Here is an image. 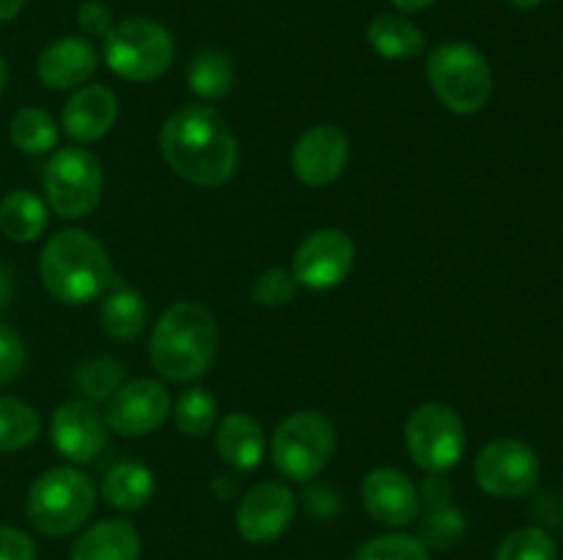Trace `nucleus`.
<instances>
[{"instance_id":"1","label":"nucleus","mask_w":563,"mask_h":560,"mask_svg":"<svg viewBox=\"0 0 563 560\" xmlns=\"http://www.w3.org/2000/svg\"><path fill=\"white\" fill-rule=\"evenodd\" d=\"M159 152L176 176L196 187H220L236 173L240 143L209 104H185L165 119Z\"/></svg>"},{"instance_id":"2","label":"nucleus","mask_w":563,"mask_h":560,"mask_svg":"<svg viewBox=\"0 0 563 560\" xmlns=\"http://www.w3.org/2000/svg\"><path fill=\"white\" fill-rule=\"evenodd\" d=\"M218 355V322L201 302L181 300L163 311L152 329L148 360L170 382H196Z\"/></svg>"},{"instance_id":"3","label":"nucleus","mask_w":563,"mask_h":560,"mask_svg":"<svg viewBox=\"0 0 563 560\" xmlns=\"http://www.w3.org/2000/svg\"><path fill=\"white\" fill-rule=\"evenodd\" d=\"M38 275L53 300L86 305L110 289L113 264L97 236L80 228H64L44 245Z\"/></svg>"},{"instance_id":"4","label":"nucleus","mask_w":563,"mask_h":560,"mask_svg":"<svg viewBox=\"0 0 563 560\" xmlns=\"http://www.w3.org/2000/svg\"><path fill=\"white\" fill-rule=\"evenodd\" d=\"M427 82L445 110L482 113L493 97V69L482 49L467 42H445L429 53Z\"/></svg>"},{"instance_id":"5","label":"nucleus","mask_w":563,"mask_h":560,"mask_svg":"<svg viewBox=\"0 0 563 560\" xmlns=\"http://www.w3.org/2000/svg\"><path fill=\"white\" fill-rule=\"evenodd\" d=\"M97 508V486L77 467H53L33 481L25 514L42 536L64 538L80 530Z\"/></svg>"},{"instance_id":"6","label":"nucleus","mask_w":563,"mask_h":560,"mask_svg":"<svg viewBox=\"0 0 563 560\" xmlns=\"http://www.w3.org/2000/svg\"><path fill=\"white\" fill-rule=\"evenodd\" d=\"M174 36L148 16L115 22L104 36V64L126 82H154L174 64Z\"/></svg>"},{"instance_id":"7","label":"nucleus","mask_w":563,"mask_h":560,"mask_svg":"<svg viewBox=\"0 0 563 560\" xmlns=\"http://www.w3.org/2000/svg\"><path fill=\"white\" fill-rule=\"evenodd\" d=\"M275 470L289 481H311L324 467L330 464L335 453V428L322 412L302 410L280 421L275 428L273 445Z\"/></svg>"},{"instance_id":"8","label":"nucleus","mask_w":563,"mask_h":560,"mask_svg":"<svg viewBox=\"0 0 563 560\" xmlns=\"http://www.w3.org/2000/svg\"><path fill=\"white\" fill-rule=\"evenodd\" d=\"M42 184L55 214L64 220H82L102 201L104 173L88 148L66 146L47 159Z\"/></svg>"},{"instance_id":"9","label":"nucleus","mask_w":563,"mask_h":560,"mask_svg":"<svg viewBox=\"0 0 563 560\" xmlns=\"http://www.w3.org/2000/svg\"><path fill=\"white\" fill-rule=\"evenodd\" d=\"M465 423L460 412L440 401L421 404L405 426L407 453L421 470L440 475L460 464L465 453Z\"/></svg>"},{"instance_id":"10","label":"nucleus","mask_w":563,"mask_h":560,"mask_svg":"<svg viewBox=\"0 0 563 560\" xmlns=\"http://www.w3.org/2000/svg\"><path fill=\"white\" fill-rule=\"evenodd\" d=\"M476 483L493 497L515 500L526 497L528 492H533L539 483V464L537 450L531 448L522 439L500 437L493 443L484 445L476 456Z\"/></svg>"},{"instance_id":"11","label":"nucleus","mask_w":563,"mask_h":560,"mask_svg":"<svg viewBox=\"0 0 563 560\" xmlns=\"http://www.w3.org/2000/svg\"><path fill=\"white\" fill-rule=\"evenodd\" d=\"M355 267V242L341 228H319L297 247L291 275L300 285L313 291L335 289L350 278Z\"/></svg>"},{"instance_id":"12","label":"nucleus","mask_w":563,"mask_h":560,"mask_svg":"<svg viewBox=\"0 0 563 560\" xmlns=\"http://www.w3.org/2000/svg\"><path fill=\"white\" fill-rule=\"evenodd\" d=\"M170 417V393L157 379H132L110 399L104 421L121 437H143Z\"/></svg>"},{"instance_id":"13","label":"nucleus","mask_w":563,"mask_h":560,"mask_svg":"<svg viewBox=\"0 0 563 560\" xmlns=\"http://www.w3.org/2000/svg\"><path fill=\"white\" fill-rule=\"evenodd\" d=\"M49 437L64 459L71 464H88L108 448V421L91 401H66L53 412Z\"/></svg>"},{"instance_id":"14","label":"nucleus","mask_w":563,"mask_h":560,"mask_svg":"<svg viewBox=\"0 0 563 560\" xmlns=\"http://www.w3.org/2000/svg\"><path fill=\"white\" fill-rule=\"evenodd\" d=\"M297 514V497L286 483L264 481L242 497L236 530L251 544H269L284 536Z\"/></svg>"},{"instance_id":"15","label":"nucleus","mask_w":563,"mask_h":560,"mask_svg":"<svg viewBox=\"0 0 563 560\" xmlns=\"http://www.w3.org/2000/svg\"><path fill=\"white\" fill-rule=\"evenodd\" d=\"M350 163V137L335 124H317L297 137L291 170L308 187L333 184Z\"/></svg>"},{"instance_id":"16","label":"nucleus","mask_w":563,"mask_h":560,"mask_svg":"<svg viewBox=\"0 0 563 560\" xmlns=\"http://www.w3.org/2000/svg\"><path fill=\"white\" fill-rule=\"evenodd\" d=\"M363 508L385 527H407L418 519L421 494L412 478L396 467H379L363 478Z\"/></svg>"},{"instance_id":"17","label":"nucleus","mask_w":563,"mask_h":560,"mask_svg":"<svg viewBox=\"0 0 563 560\" xmlns=\"http://www.w3.org/2000/svg\"><path fill=\"white\" fill-rule=\"evenodd\" d=\"M99 66V53L88 38L64 36L42 49L36 60V75L53 91L82 88Z\"/></svg>"},{"instance_id":"18","label":"nucleus","mask_w":563,"mask_h":560,"mask_svg":"<svg viewBox=\"0 0 563 560\" xmlns=\"http://www.w3.org/2000/svg\"><path fill=\"white\" fill-rule=\"evenodd\" d=\"M119 119V99L108 86H82L64 104L60 126L77 143L102 141Z\"/></svg>"},{"instance_id":"19","label":"nucleus","mask_w":563,"mask_h":560,"mask_svg":"<svg viewBox=\"0 0 563 560\" xmlns=\"http://www.w3.org/2000/svg\"><path fill=\"white\" fill-rule=\"evenodd\" d=\"M141 536L126 519H104L91 525L71 544L69 560H137Z\"/></svg>"},{"instance_id":"20","label":"nucleus","mask_w":563,"mask_h":560,"mask_svg":"<svg viewBox=\"0 0 563 560\" xmlns=\"http://www.w3.org/2000/svg\"><path fill=\"white\" fill-rule=\"evenodd\" d=\"M214 448L229 467L240 472L256 470L264 461V428L245 412L223 417L214 432Z\"/></svg>"},{"instance_id":"21","label":"nucleus","mask_w":563,"mask_h":560,"mask_svg":"<svg viewBox=\"0 0 563 560\" xmlns=\"http://www.w3.org/2000/svg\"><path fill=\"white\" fill-rule=\"evenodd\" d=\"M146 318L148 311L143 296L132 285L115 283L113 278L110 289L104 291L102 307H99L102 333L113 340H135L146 329Z\"/></svg>"},{"instance_id":"22","label":"nucleus","mask_w":563,"mask_h":560,"mask_svg":"<svg viewBox=\"0 0 563 560\" xmlns=\"http://www.w3.org/2000/svg\"><path fill=\"white\" fill-rule=\"evenodd\" d=\"M366 38L374 53L388 60H410L423 53L427 36L412 20L401 14H379L368 22Z\"/></svg>"},{"instance_id":"23","label":"nucleus","mask_w":563,"mask_h":560,"mask_svg":"<svg viewBox=\"0 0 563 560\" xmlns=\"http://www.w3.org/2000/svg\"><path fill=\"white\" fill-rule=\"evenodd\" d=\"M154 472L146 464L137 461H119L110 467V472L102 481L104 503L119 511H137L152 503L154 497Z\"/></svg>"},{"instance_id":"24","label":"nucleus","mask_w":563,"mask_h":560,"mask_svg":"<svg viewBox=\"0 0 563 560\" xmlns=\"http://www.w3.org/2000/svg\"><path fill=\"white\" fill-rule=\"evenodd\" d=\"M234 80V60H231L229 53L218 47H207L196 53L190 66H187V86H190V91H196L201 99H209V102L229 97Z\"/></svg>"},{"instance_id":"25","label":"nucleus","mask_w":563,"mask_h":560,"mask_svg":"<svg viewBox=\"0 0 563 560\" xmlns=\"http://www.w3.org/2000/svg\"><path fill=\"white\" fill-rule=\"evenodd\" d=\"M47 206L27 190H14L0 201V231L11 242H33L47 228Z\"/></svg>"},{"instance_id":"26","label":"nucleus","mask_w":563,"mask_h":560,"mask_svg":"<svg viewBox=\"0 0 563 560\" xmlns=\"http://www.w3.org/2000/svg\"><path fill=\"white\" fill-rule=\"evenodd\" d=\"M42 434V417L31 404L11 395H0V453L22 450Z\"/></svg>"},{"instance_id":"27","label":"nucleus","mask_w":563,"mask_h":560,"mask_svg":"<svg viewBox=\"0 0 563 560\" xmlns=\"http://www.w3.org/2000/svg\"><path fill=\"white\" fill-rule=\"evenodd\" d=\"M9 137L20 152L47 154L58 146V124L47 110L22 108L11 119Z\"/></svg>"},{"instance_id":"28","label":"nucleus","mask_w":563,"mask_h":560,"mask_svg":"<svg viewBox=\"0 0 563 560\" xmlns=\"http://www.w3.org/2000/svg\"><path fill=\"white\" fill-rule=\"evenodd\" d=\"M121 384H124V366L113 357H91V360L80 362L75 371L77 393L91 404L110 401Z\"/></svg>"},{"instance_id":"29","label":"nucleus","mask_w":563,"mask_h":560,"mask_svg":"<svg viewBox=\"0 0 563 560\" xmlns=\"http://www.w3.org/2000/svg\"><path fill=\"white\" fill-rule=\"evenodd\" d=\"M174 421L187 437H207L218 423V401L203 388H190L176 399Z\"/></svg>"},{"instance_id":"30","label":"nucleus","mask_w":563,"mask_h":560,"mask_svg":"<svg viewBox=\"0 0 563 560\" xmlns=\"http://www.w3.org/2000/svg\"><path fill=\"white\" fill-rule=\"evenodd\" d=\"M495 560H559V547L542 527H520L498 544Z\"/></svg>"},{"instance_id":"31","label":"nucleus","mask_w":563,"mask_h":560,"mask_svg":"<svg viewBox=\"0 0 563 560\" xmlns=\"http://www.w3.org/2000/svg\"><path fill=\"white\" fill-rule=\"evenodd\" d=\"M352 560H432L421 538L407 533H385L361 544Z\"/></svg>"},{"instance_id":"32","label":"nucleus","mask_w":563,"mask_h":560,"mask_svg":"<svg viewBox=\"0 0 563 560\" xmlns=\"http://www.w3.org/2000/svg\"><path fill=\"white\" fill-rule=\"evenodd\" d=\"M467 522L460 508L451 505H440V508H429V516L421 522V541L427 549H449L465 536Z\"/></svg>"},{"instance_id":"33","label":"nucleus","mask_w":563,"mask_h":560,"mask_svg":"<svg viewBox=\"0 0 563 560\" xmlns=\"http://www.w3.org/2000/svg\"><path fill=\"white\" fill-rule=\"evenodd\" d=\"M297 280L289 269L273 267L253 280V300L264 307H284L295 300Z\"/></svg>"},{"instance_id":"34","label":"nucleus","mask_w":563,"mask_h":560,"mask_svg":"<svg viewBox=\"0 0 563 560\" xmlns=\"http://www.w3.org/2000/svg\"><path fill=\"white\" fill-rule=\"evenodd\" d=\"M25 366V344L11 327L0 324V384L14 382Z\"/></svg>"},{"instance_id":"35","label":"nucleus","mask_w":563,"mask_h":560,"mask_svg":"<svg viewBox=\"0 0 563 560\" xmlns=\"http://www.w3.org/2000/svg\"><path fill=\"white\" fill-rule=\"evenodd\" d=\"M77 25L82 27V33L88 36H108L113 22V11L102 3V0H86V3L77 9Z\"/></svg>"},{"instance_id":"36","label":"nucleus","mask_w":563,"mask_h":560,"mask_svg":"<svg viewBox=\"0 0 563 560\" xmlns=\"http://www.w3.org/2000/svg\"><path fill=\"white\" fill-rule=\"evenodd\" d=\"M0 560H36V544L16 527H0Z\"/></svg>"},{"instance_id":"37","label":"nucleus","mask_w":563,"mask_h":560,"mask_svg":"<svg viewBox=\"0 0 563 560\" xmlns=\"http://www.w3.org/2000/svg\"><path fill=\"white\" fill-rule=\"evenodd\" d=\"M11 296H14V278H11V272L5 264H0V311L9 305Z\"/></svg>"},{"instance_id":"38","label":"nucleus","mask_w":563,"mask_h":560,"mask_svg":"<svg viewBox=\"0 0 563 560\" xmlns=\"http://www.w3.org/2000/svg\"><path fill=\"white\" fill-rule=\"evenodd\" d=\"M390 3H394L399 11H405V14H416V11H423L429 9V5H434L438 0H390Z\"/></svg>"},{"instance_id":"39","label":"nucleus","mask_w":563,"mask_h":560,"mask_svg":"<svg viewBox=\"0 0 563 560\" xmlns=\"http://www.w3.org/2000/svg\"><path fill=\"white\" fill-rule=\"evenodd\" d=\"M27 0H0V22H9L11 16H16L22 11Z\"/></svg>"},{"instance_id":"40","label":"nucleus","mask_w":563,"mask_h":560,"mask_svg":"<svg viewBox=\"0 0 563 560\" xmlns=\"http://www.w3.org/2000/svg\"><path fill=\"white\" fill-rule=\"evenodd\" d=\"M504 3H509L511 9H537V5H542L544 0H504Z\"/></svg>"},{"instance_id":"41","label":"nucleus","mask_w":563,"mask_h":560,"mask_svg":"<svg viewBox=\"0 0 563 560\" xmlns=\"http://www.w3.org/2000/svg\"><path fill=\"white\" fill-rule=\"evenodd\" d=\"M5 82H9V66H5L3 55H0V93L5 91Z\"/></svg>"}]
</instances>
